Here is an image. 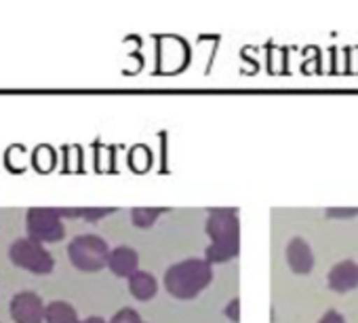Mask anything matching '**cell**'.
<instances>
[{
	"label": "cell",
	"instance_id": "7a4b0ae2",
	"mask_svg": "<svg viewBox=\"0 0 358 323\" xmlns=\"http://www.w3.org/2000/svg\"><path fill=\"white\" fill-rule=\"evenodd\" d=\"M211 279H213L211 264L201 258H190L173 264L164 273V287L171 296L179 300H192L205 287H209Z\"/></svg>",
	"mask_w": 358,
	"mask_h": 323
},
{
	"label": "cell",
	"instance_id": "5b68a950",
	"mask_svg": "<svg viewBox=\"0 0 358 323\" xmlns=\"http://www.w3.org/2000/svg\"><path fill=\"white\" fill-rule=\"evenodd\" d=\"M28 237L38 243H57L66 237L59 209L53 207H32L26 214Z\"/></svg>",
	"mask_w": 358,
	"mask_h": 323
},
{
	"label": "cell",
	"instance_id": "9a60e30c",
	"mask_svg": "<svg viewBox=\"0 0 358 323\" xmlns=\"http://www.w3.org/2000/svg\"><path fill=\"white\" fill-rule=\"evenodd\" d=\"M327 216L329 218H341V220L354 218V216H358V207H329Z\"/></svg>",
	"mask_w": 358,
	"mask_h": 323
},
{
	"label": "cell",
	"instance_id": "5bb4252c",
	"mask_svg": "<svg viewBox=\"0 0 358 323\" xmlns=\"http://www.w3.org/2000/svg\"><path fill=\"white\" fill-rule=\"evenodd\" d=\"M110 323H143V321H141V317H139L137 310H133V308H120L110 319Z\"/></svg>",
	"mask_w": 358,
	"mask_h": 323
},
{
	"label": "cell",
	"instance_id": "7c38bea8",
	"mask_svg": "<svg viewBox=\"0 0 358 323\" xmlns=\"http://www.w3.org/2000/svg\"><path fill=\"white\" fill-rule=\"evenodd\" d=\"M166 209L164 207H135L131 212V222L137 228H150Z\"/></svg>",
	"mask_w": 358,
	"mask_h": 323
},
{
	"label": "cell",
	"instance_id": "2e32d148",
	"mask_svg": "<svg viewBox=\"0 0 358 323\" xmlns=\"http://www.w3.org/2000/svg\"><path fill=\"white\" fill-rule=\"evenodd\" d=\"M226 315L230 317V321L238 323V317H241V300H238V298H234V300L228 304V308H226Z\"/></svg>",
	"mask_w": 358,
	"mask_h": 323
},
{
	"label": "cell",
	"instance_id": "8fae6325",
	"mask_svg": "<svg viewBox=\"0 0 358 323\" xmlns=\"http://www.w3.org/2000/svg\"><path fill=\"white\" fill-rule=\"evenodd\" d=\"M45 321L47 323H80L76 308L70 302H64V300H55V302L47 304Z\"/></svg>",
	"mask_w": 358,
	"mask_h": 323
},
{
	"label": "cell",
	"instance_id": "ba28073f",
	"mask_svg": "<svg viewBox=\"0 0 358 323\" xmlns=\"http://www.w3.org/2000/svg\"><path fill=\"white\" fill-rule=\"evenodd\" d=\"M287 262H289L291 270L297 273V275L312 273V268H314V254H312L310 245L301 237H295V239L289 241V245H287Z\"/></svg>",
	"mask_w": 358,
	"mask_h": 323
},
{
	"label": "cell",
	"instance_id": "30bf717a",
	"mask_svg": "<svg viewBox=\"0 0 358 323\" xmlns=\"http://www.w3.org/2000/svg\"><path fill=\"white\" fill-rule=\"evenodd\" d=\"M129 291H131V296L133 298H137V300H152L154 296H156V291H158V283H156V279L150 275V273H145V270H137L131 279H129Z\"/></svg>",
	"mask_w": 358,
	"mask_h": 323
},
{
	"label": "cell",
	"instance_id": "9c48e42d",
	"mask_svg": "<svg viewBox=\"0 0 358 323\" xmlns=\"http://www.w3.org/2000/svg\"><path fill=\"white\" fill-rule=\"evenodd\" d=\"M108 268L116 275V277H127L131 279L137 268H139V256L133 247L120 245L116 249H112L110 260H108Z\"/></svg>",
	"mask_w": 358,
	"mask_h": 323
},
{
	"label": "cell",
	"instance_id": "ac0fdd59",
	"mask_svg": "<svg viewBox=\"0 0 358 323\" xmlns=\"http://www.w3.org/2000/svg\"><path fill=\"white\" fill-rule=\"evenodd\" d=\"M80 323H106L101 317H87L85 321H80Z\"/></svg>",
	"mask_w": 358,
	"mask_h": 323
},
{
	"label": "cell",
	"instance_id": "6da1fadb",
	"mask_svg": "<svg viewBox=\"0 0 358 323\" xmlns=\"http://www.w3.org/2000/svg\"><path fill=\"white\" fill-rule=\"evenodd\" d=\"M207 235L211 237L205 258L209 264L236 258L241 249V224L236 209H211L207 218Z\"/></svg>",
	"mask_w": 358,
	"mask_h": 323
},
{
	"label": "cell",
	"instance_id": "3957f363",
	"mask_svg": "<svg viewBox=\"0 0 358 323\" xmlns=\"http://www.w3.org/2000/svg\"><path fill=\"white\" fill-rule=\"evenodd\" d=\"M112 249L97 235H78L68 245L70 262L83 273H97L108 266Z\"/></svg>",
	"mask_w": 358,
	"mask_h": 323
},
{
	"label": "cell",
	"instance_id": "4fadbf2b",
	"mask_svg": "<svg viewBox=\"0 0 358 323\" xmlns=\"http://www.w3.org/2000/svg\"><path fill=\"white\" fill-rule=\"evenodd\" d=\"M110 214H114V207H83V220L87 222H99Z\"/></svg>",
	"mask_w": 358,
	"mask_h": 323
},
{
	"label": "cell",
	"instance_id": "52a82bcc",
	"mask_svg": "<svg viewBox=\"0 0 358 323\" xmlns=\"http://www.w3.org/2000/svg\"><path fill=\"white\" fill-rule=\"evenodd\" d=\"M329 287L333 291H352L358 287V264L354 260H343L329 270Z\"/></svg>",
	"mask_w": 358,
	"mask_h": 323
},
{
	"label": "cell",
	"instance_id": "8992f818",
	"mask_svg": "<svg viewBox=\"0 0 358 323\" xmlns=\"http://www.w3.org/2000/svg\"><path fill=\"white\" fill-rule=\"evenodd\" d=\"M11 317L15 323H43L47 306L43 298L34 291H20L13 296L9 304Z\"/></svg>",
	"mask_w": 358,
	"mask_h": 323
},
{
	"label": "cell",
	"instance_id": "277c9868",
	"mask_svg": "<svg viewBox=\"0 0 358 323\" xmlns=\"http://www.w3.org/2000/svg\"><path fill=\"white\" fill-rule=\"evenodd\" d=\"M9 258L15 266L30 270L34 275H49L55 268L53 256L45 249L43 243L30 237H22L13 241V245L9 247Z\"/></svg>",
	"mask_w": 358,
	"mask_h": 323
},
{
	"label": "cell",
	"instance_id": "e0dca14e",
	"mask_svg": "<svg viewBox=\"0 0 358 323\" xmlns=\"http://www.w3.org/2000/svg\"><path fill=\"white\" fill-rule=\"evenodd\" d=\"M318 323H345V319H343V315L337 312V310H327Z\"/></svg>",
	"mask_w": 358,
	"mask_h": 323
}]
</instances>
